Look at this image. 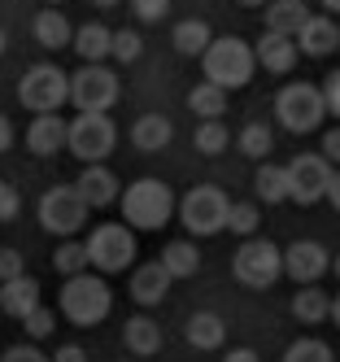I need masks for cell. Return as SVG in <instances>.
<instances>
[{
    "instance_id": "db71d44e",
    "label": "cell",
    "mask_w": 340,
    "mask_h": 362,
    "mask_svg": "<svg viewBox=\"0 0 340 362\" xmlns=\"http://www.w3.org/2000/svg\"><path fill=\"white\" fill-rule=\"evenodd\" d=\"M332 271H336V279H340V253H336V262H332Z\"/></svg>"
},
{
    "instance_id": "5b68a950",
    "label": "cell",
    "mask_w": 340,
    "mask_h": 362,
    "mask_svg": "<svg viewBox=\"0 0 340 362\" xmlns=\"http://www.w3.org/2000/svg\"><path fill=\"white\" fill-rule=\"evenodd\" d=\"M227 214H231V201L214 184H197L179 201V218L188 227V236H218V231H227Z\"/></svg>"
},
{
    "instance_id": "3957f363",
    "label": "cell",
    "mask_w": 340,
    "mask_h": 362,
    "mask_svg": "<svg viewBox=\"0 0 340 362\" xmlns=\"http://www.w3.org/2000/svg\"><path fill=\"white\" fill-rule=\"evenodd\" d=\"M57 310H61L74 327H92V323H100L114 310V293H110V284H105L100 275L83 271V275H70L66 279Z\"/></svg>"
},
{
    "instance_id": "8d00e7d4",
    "label": "cell",
    "mask_w": 340,
    "mask_h": 362,
    "mask_svg": "<svg viewBox=\"0 0 340 362\" xmlns=\"http://www.w3.org/2000/svg\"><path fill=\"white\" fill-rule=\"evenodd\" d=\"M22 327H26V336H35V341H44V336H52V327H57V310L40 305V310H31V315L22 319Z\"/></svg>"
},
{
    "instance_id": "44dd1931",
    "label": "cell",
    "mask_w": 340,
    "mask_h": 362,
    "mask_svg": "<svg viewBox=\"0 0 340 362\" xmlns=\"http://www.w3.org/2000/svg\"><path fill=\"white\" fill-rule=\"evenodd\" d=\"M122 345L136 354V358H153L157 349H162V327H157V319L131 315V319L122 323Z\"/></svg>"
},
{
    "instance_id": "cb8c5ba5",
    "label": "cell",
    "mask_w": 340,
    "mask_h": 362,
    "mask_svg": "<svg viewBox=\"0 0 340 362\" xmlns=\"http://www.w3.org/2000/svg\"><path fill=\"white\" fill-rule=\"evenodd\" d=\"M31 31H35L40 48H66V44H74V27H70V18L61 9H40Z\"/></svg>"
},
{
    "instance_id": "f907efd6",
    "label": "cell",
    "mask_w": 340,
    "mask_h": 362,
    "mask_svg": "<svg viewBox=\"0 0 340 362\" xmlns=\"http://www.w3.org/2000/svg\"><path fill=\"white\" fill-rule=\"evenodd\" d=\"M323 5H327V9H332V13H340V0H323Z\"/></svg>"
},
{
    "instance_id": "7dc6e473",
    "label": "cell",
    "mask_w": 340,
    "mask_h": 362,
    "mask_svg": "<svg viewBox=\"0 0 340 362\" xmlns=\"http://www.w3.org/2000/svg\"><path fill=\"white\" fill-rule=\"evenodd\" d=\"M327 201L336 205V210H340V170L332 175V184H327Z\"/></svg>"
},
{
    "instance_id": "f1b7e54d",
    "label": "cell",
    "mask_w": 340,
    "mask_h": 362,
    "mask_svg": "<svg viewBox=\"0 0 340 362\" xmlns=\"http://www.w3.org/2000/svg\"><path fill=\"white\" fill-rule=\"evenodd\" d=\"M170 40H175V48H179L183 57H205V48L214 44V35H209V27H205L201 18H183Z\"/></svg>"
},
{
    "instance_id": "484cf974",
    "label": "cell",
    "mask_w": 340,
    "mask_h": 362,
    "mask_svg": "<svg viewBox=\"0 0 340 362\" xmlns=\"http://www.w3.org/2000/svg\"><path fill=\"white\" fill-rule=\"evenodd\" d=\"M183 336H188L192 349H223V341H227V323H223L218 315H205V310H201V315L188 319Z\"/></svg>"
},
{
    "instance_id": "d6a6232c",
    "label": "cell",
    "mask_w": 340,
    "mask_h": 362,
    "mask_svg": "<svg viewBox=\"0 0 340 362\" xmlns=\"http://www.w3.org/2000/svg\"><path fill=\"white\" fill-rule=\"evenodd\" d=\"M283 362H336V354H332L327 341H319V336H301V341L288 345Z\"/></svg>"
},
{
    "instance_id": "b9f144b4",
    "label": "cell",
    "mask_w": 340,
    "mask_h": 362,
    "mask_svg": "<svg viewBox=\"0 0 340 362\" xmlns=\"http://www.w3.org/2000/svg\"><path fill=\"white\" fill-rule=\"evenodd\" d=\"M323 100H327V114L340 118V70L327 74V83H323Z\"/></svg>"
},
{
    "instance_id": "9a60e30c",
    "label": "cell",
    "mask_w": 340,
    "mask_h": 362,
    "mask_svg": "<svg viewBox=\"0 0 340 362\" xmlns=\"http://www.w3.org/2000/svg\"><path fill=\"white\" fill-rule=\"evenodd\" d=\"M253 53H257V66L262 70H271V74H293V66L301 62V48L293 35H275L266 31L257 44H253Z\"/></svg>"
},
{
    "instance_id": "11a10c76",
    "label": "cell",
    "mask_w": 340,
    "mask_h": 362,
    "mask_svg": "<svg viewBox=\"0 0 340 362\" xmlns=\"http://www.w3.org/2000/svg\"><path fill=\"white\" fill-rule=\"evenodd\" d=\"M48 5H61V0H48Z\"/></svg>"
},
{
    "instance_id": "ab89813d",
    "label": "cell",
    "mask_w": 340,
    "mask_h": 362,
    "mask_svg": "<svg viewBox=\"0 0 340 362\" xmlns=\"http://www.w3.org/2000/svg\"><path fill=\"white\" fill-rule=\"evenodd\" d=\"M131 13L140 22H162L170 13V0H131Z\"/></svg>"
},
{
    "instance_id": "1f68e13d",
    "label": "cell",
    "mask_w": 340,
    "mask_h": 362,
    "mask_svg": "<svg viewBox=\"0 0 340 362\" xmlns=\"http://www.w3.org/2000/svg\"><path fill=\"white\" fill-rule=\"evenodd\" d=\"M271 144H275V136H271L266 122H249V127H240V153H245V158L262 162V158L271 153Z\"/></svg>"
},
{
    "instance_id": "60d3db41",
    "label": "cell",
    "mask_w": 340,
    "mask_h": 362,
    "mask_svg": "<svg viewBox=\"0 0 340 362\" xmlns=\"http://www.w3.org/2000/svg\"><path fill=\"white\" fill-rule=\"evenodd\" d=\"M0 362H52L48 354H40L35 345H13V349H5V358Z\"/></svg>"
},
{
    "instance_id": "8fae6325",
    "label": "cell",
    "mask_w": 340,
    "mask_h": 362,
    "mask_svg": "<svg viewBox=\"0 0 340 362\" xmlns=\"http://www.w3.org/2000/svg\"><path fill=\"white\" fill-rule=\"evenodd\" d=\"M88 214L92 210H88V201L74 192V184H57L40 197V227L52 231V236H61V240H70L74 231L88 223Z\"/></svg>"
},
{
    "instance_id": "7402d4cb",
    "label": "cell",
    "mask_w": 340,
    "mask_h": 362,
    "mask_svg": "<svg viewBox=\"0 0 340 362\" xmlns=\"http://www.w3.org/2000/svg\"><path fill=\"white\" fill-rule=\"evenodd\" d=\"M74 53L83 57V66H100L105 57H114V31L100 27V22L78 27V31H74Z\"/></svg>"
},
{
    "instance_id": "bcb514c9",
    "label": "cell",
    "mask_w": 340,
    "mask_h": 362,
    "mask_svg": "<svg viewBox=\"0 0 340 362\" xmlns=\"http://www.w3.org/2000/svg\"><path fill=\"white\" fill-rule=\"evenodd\" d=\"M223 362H262V358H257L253 349H227V354H223Z\"/></svg>"
},
{
    "instance_id": "4fadbf2b",
    "label": "cell",
    "mask_w": 340,
    "mask_h": 362,
    "mask_svg": "<svg viewBox=\"0 0 340 362\" xmlns=\"http://www.w3.org/2000/svg\"><path fill=\"white\" fill-rule=\"evenodd\" d=\"M327 271H332V257H327V249L319 240H297V245L283 249V275L297 279L301 288L305 284H319Z\"/></svg>"
},
{
    "instance_id": "7a4b0ae2",
    "label": "cell",
    "mask_w": 340,
    "mask_h": 362,
    "mask_svg": "<svg viewBox=\"0 0 340 362\" xmlns=\"http://www.w3.org/2000/svg\"><path fill=\"white\" fill-rule=\"evenodd\" d=\"M205 79L209 83H218L227 92L235 88H245L253 79V70H257V53H253V44H245L240 35H218L214 44L205 48Z\"/></svg>"
},
{
    "instance_id": "f6af8a7d",
    "label": "cell",
    "mask_w": 340,
    "mask_h": 362,
    "mask_svg": "<svg viewBox=\"0 0 340 362\" xmlns=\"http://www.w3.org/2000/svg\"><path fill=\"white\" fill-rule=\"evenodd\" d=\"M13 140H18V132H13V122L0 114V153H9L13 148Z\"/></svg>"
},
{
    "instance_id": "2e32d148",
    "label": "cell",
    "mask_w": 340,
    "mask_h": 362,
    "mask_svg": "<svg viewBox=\"0 0 340 362\" xmlns=\"http://www.w3.org/2000/svg\"><path fill=\"white\" fill-rule=\"evenodd\" d=\"M66 136H70V122L57 118V114H35L31 127H26V148L35 158H52V153L66 148Z\"/></svg>"
},
{
    "instance_id": "f35d334b",
    "label": "cell",
    "mask_w": 340,
    "mask_h": 362,
    "mask_svg": "<svg viewBox=\"0 0 340 362\" xmlns=\"http://www.w3.org/2000/svg\"><path fill=\"white\" fill-rule=\"evenodd\" d=\"M22 275H26V257L18 249H0V284L22 279Z\"/></svg>"
},
{
    "instance_id": "9c48e42d",
    "label": "cell",
    "mask_w": 340,
    "mask_h": 362,
    "mask_svg": "<svg viewBox=\"0 0 340 362\" xmlns=\"http://www.w3.org/2000/svg\"><path fill=\"white\" fill-rule=\"evenodd\" d=\"M83 245H88V262L96 267V275H118V271L131 267V257H136V236H131L127 223L92 227V236Z\"/></svg>"
},
{
    "instance_id": "7bdbcfd3",
    "label": "cell",
    "mask_w": 340,
    "mask_h": 362,
    "mask_svg": "<svg viewBox=\"0 0 340 362\" xmlns=\"http://www.w3.org/2000/svg\"><path fill=\"white\" fill-rule=\"evenodd\" d=\"M323 158H327L332 166H340V127H332V132L323 136Z\"/></svg>"
},
{
    "instance_id": "e575fe53",
    "label": "cell",
    "mask_w": 340,
    "mask_h": 362,
    "mask_svg": "<svg viewBox=\"0 0 340 362\" xmlns=\"http://www.w3.org/2000/svg\"><path fill=\"white\" fill-rule=\"evenodd\" d=\"M262 227V214H257V205L249 201H231V214H227V231H235V236H249L253 240V231Z\"/></svg>"
},
{
    "instance_id": "603a6c76",
    "label": "cell",
    "mask_w": 340,
    "mask_h": 362,
    "mask_svg": "<svg viewBox=\"0 0 340 362\" xmlns=\"http://www.w3.org/2000/svg\"><path fill=\"white\" fill-rule=\"evenodd\" d=\"M262 18H266V31H275V35H293V40H297V31L310 22V9H305V0H271Z\"/></svg>"
},
{
    "instance_id": "ee69618b",
    "label": "cell",
    "mask_w": 340,
    "mask_h": 362,
    "mask_svg": "<svg viewBox=\"0 0 340 362\" xmlns=\"http://www.w3.org/2000/svg\"><path fill=\"white\" fill-rule=\"evenodd\" d=\"M52 362H88V349L83 345H61L57 354H52Z\"/></svg>"
},
{
    "instance_id": "f5cc1de1",
    "label": "cell",
    "mask_w": 340,
    "mask_h": 362,
    "mask_svg": "<svg viewBox=\"0 0 340 362\" xmlns=\"http://www.w3.org/2000/svg\"><path fill=\"white\" fill-rule=\"evenodd\" d=\"M240 5H271V0H240Z\"/></svg>"
},
{
    "instance_id": "4dcf8cb0",
    "label": "cell",
    "mask_w": 340,
    "mask_h": 362,
    "mask_svg": "<svg viewBox=\"0 0 340 362\" xmlns=\"http://www.w3.org/2000/svg\"><path fill=\"white\" fill-rule=\"evenodd\" d=\"M52 267H57L61 279L83 275V271L92 267V262H88V245H83V240H61L57 249H52Z\"/></svg>"
},
{
    "instance_id": "d590c367",
    "label": "cell",
    "mask_w": 340,
    "mask_h": 362,
    "mask_svg": "<svg viewBox=\"0 0 340 362\" xmlns=\"http://www.w3.org/2000/svg\"><path fill=\"white\" fill-rule=\"evenodd\" d=\"M144 53V40L136 35V31H114V62H122V66H131V62H136Z\"/></svg>"
},
{
    "instance_id": "8992f818",
    "label": "cell",
    "mask_w": 340,
    "mask_h": 362,
    "mask_svg": "<svg viewBox=\"0 0 340 362\" xmlns=\"http://www.w3.org/2000/svg\"><path fill=\"white\" fill-rule=\"evenodd\" d=\"M18 100L31 114H57L70 100V74H61L52 62H40L18 79Z\"/></svg>"
},
{
    "instance_id": "ba28073f",
    "label": "cell",
    "mask_w": 340,
    "mask_h": 362,
    "mask_svg": "<svg viewBox=\"0 0 340 362\" xmlns=\"http://www.w3.org/2000/svg\"><path fill=\"white\" fill-rule=\"evenodd\" d=\"M118 74L110 66H83L70 74V105L78 114H110L118 105Z\"/></svg>"
},
{
    "instance_id": "83f0119b",
    "label": "cell",
    "mask_w": 340,
    "mask_h": 362,
    "mask_svg": "<svg viewBox=\"0 0 340 362\" xmlns=\"http://www.w3.org/2000/svg\"><path fill=\"white\" fill-rule=\"evenodd\" d=\"M293 315H297V323H305V327H314V323H323V319H332V297L319 288V284H305V288L293 297Z\"/></svg>"
},
{
    "instance_id": "6da1fadb",
    "label": "cell",
    "mask_w": 340,
    "mask_h": 362,
    "mask_svg": "<svg viewBox=\"0 0 340 362\" xmlns=\"http://www.w3.org/2000/svg\"><path fill=\"white\" fill-rule=\"evenodd\" d=\"M118 210H122V223L136 227V231H157L162 223H170L175 214V192L162 184V179H136L131 188H122L118 197Z\"/></svg>"
},
{
    "instance_id": "816d5d0a",
    "label": "cell",
    "mask_w": 340,
    "mask_h": 362,
    "mask_svg": "<svg viewBox=\"0 0 340 362\" xmlns=\"http://www.w3.org/2000/svg\"><path fill=\"white\" fill-rule=\"evenodd\" d=\"M5 48H9V40H5V31H0V57H5Z\"/></svg>"
},
{
    "instance_id": "ac0fdd59",
    "label": "cell",
    "mask_w": 340,
    "mask_h": 362,
    "mask_svg": "<svg viewBox=\"0 0 340 362\" xmlns=\"http://www.w3.org/2000/svg\"><path fill=\"white\" fill-rule=\"evenodd\" d=\"M31 310H40V284L31 275H22V279H9V284H0V315H9V319H26Z\"/></svg>"
},
{
    "instance_id": "30bf717a",
    "label": "cell",
    "mask_w": 340,
    "mask_h": 362,
    "mask_svg": "<svg viewBox=\"0 0 340 362\" xmlns=\"http://www.w3.org/2000/svg\"><path fill=\"white\" fill-rule=\"evenodd\" d=\"M114 144H118V127H114V118H105V114H78V118L70 122L66 148H70L83 166L105 162V158L114 153Z\"/></svg>"
},
{
    "instance_id": "e0dca14e",
    "label": "cell",
    "mask_w": 340,
    "mask_h": 362,
    "mask_svg": "<svg viewBox=\"0 0 340 362\" xmlns=\"http://www.w3.org/2000/svg\"><path fill=\"white\" fill-rule=\"evenodd\" d=\"M297 48H301V57H332V53H340V27L332 18L310 13V22L297 31Z\"/></svg>"
},
{
    "instance_id": "277c9868",
    "label": "cell",
    "mask_w": 340,
    "mask_h": 362,
    "mask_svg": "<svg viewBox=\"0 0 340 362\" xmlns=\"http://www.w3.org/2000/svg\"><path fill=\"white\" fill-rule=\"evenodd\" d=\"M275 118L283 122V132H293V136L319 132L323 118H327L323 88H314V83H288V88L275 96Z\"/></svg>"
},
{
    "instance_id": "d4e9b609",
    "label": "cell",
    "mask_w": 340,
    "mask_h": 362,
    "mask_svg": "<svg viewBox=\"0 0 340 362\" xmlns=\"http://www.w3.org/2000/svg\"><path fill=\"white\" fill-rule=\"evenodd\" d=\"M157 262L170 271V279H192V275L201 271V249H197L192 240H170Z\"/></svg>"
},
{
    "instance_id": "681fc988",
    "label": "cell",
    "mask_w": 340,
    "mask_h": 362,
    "mask_svg": "<svg viewBox=\"0 0 340 362\" xmlns=\"http://www.w3.org/2000/svg\"><path fill=\"white\" fill-rule=\"evenodd\" d=\"M92 5H96V9H114V5H118V0H92Z\"/></svg>"
},
{
    "instance_id": "7c38bea8",
    "label": "cell",
    "mask_w": 340,
    "mask_h": 362,
    "mask_svg": "<svg viewBox=\"0 0 340 362\" xmlns=\"http://www.w3.org/2000/svg\"><path fill=\"white\" fill-rule=\"evenodd\" d=\"M332 162L323 153H301V158L288 162V201L297 205H314L327 201V184H332Z\"/></svg>"
},
{
    "instance_id": "74e56055",
    "label": "cell",
    "mask_w": 340,
    "mask_h": 362,
    "mask_svg": "<svg viewBox=\"0 0 340 362\" xmlns=\"http://www.w3.org/2000/svg\"><path fill=\"white\" fill-rule=\"evenodd\" d=\"M18 214H22V192L0 179V223H13Z\"/></svg>"
},
{
    "instance_id": "5bb4252c",
    "label": "cell",
    "mask_w": 340,
    "mask_h": 362,
    "mask_svg": "<svg viewBox=\"0 0 340 362\" xmlns=\"http://www.w3.org/2000/svg\"><path fill=\"white\" fill-rule=\"evenodd\" d=\"M74 192L88 201V210H110V205L122 197L118 192V175L110 166H100V162L96 166H83V175L74 179Z\"/></svg>"
},
{
    "instance_id": "ffe728a7",
    "label": "cell",
    "mask_w": 340,
    "mask_h": 362,
    "mask_svg": "<svg viewBox=\"0 0 340 362\" xmlns=\"http://www.w3.org/2000/svg\"><path fill=\"white\" fill-rule=\"evenodd\" d=\"M170 140H175V122L166 114H144V118L131 122V144L140 153H162Z\"/></svg>"
},
{
    "instance_id": "836d02e7",
    "label": "cell",
    "mask_w": 340,
    "mask_h": 362,
    "mask_svg": "<svg viewBox=\"0 0 340 362\" xmlns=\"http://www.w3.org/2000/svg\"><path fill=\"white\" fill-rule=\"evenodd\" d=\"M192 144H197V153H205V158H218V153L231 144V132L223 127V118L218 122H201L197 136H192Z\"/></svg>"
},
{
    "instance_id": "52a82bcc",
    "label": "cell",
    "mask_w": 340,
    "mask_h": 362,
    "mask_svg": "<svg viewBox=\"0 0 340 362\" xmlns=\"http://www.w3.org/2000/svg\"><path fill=\"white\" fill-rule=\"evenodd\" d=\"M231 275L245 284V288L262 293V288H275V279L283 275V249H275V240H245L235 249V262Z\"/></svg>"
},
{
    "instance_id": "4316f807",
    "label": "cell",
    "mask_w": 340,
    "mask_h": 362,
    "mask_svg": "<svg viewBox=\"0 0 340 362\" xmlns=\"http://www.w3.org/2000/svg\"><path fill=\"white\" fill-rule=\"evenodd\" d=\"M188 110L201 118V122H218L223 114H227V88H218V83H197L192 92H188Z\"/></svg>"
},
{
    "instance_id": "c3c4849f",
    "label": "cell",
    "mask_w": 340,
    "mask_h": 362,
    "mask_svg": "<svg viewBox=\"0 0 340 362\" xmlns=\"http://www.w3.org/2000/svg\"><path fill=\"white\" fill-rule=\"evenodd\" d=\"M332 323H336V327H340V293H336V297H332Z\"/></svg>"
},
{
    "instance_id": "d6986e66",
    "label": "cell",
    "mask_w": 340,
    "mask_h": 362,
    "mask_svg": "<svg viewBox=\"0 0 340 362\" xmlns=\"http://www.w3.org/2000/svg\"><path fill=\"white\" fill-rule=\"evenodd\" d=\"M170 293V271L162 262H144L131 271V301H140V305H157Z\"/></svg>"
},
{
    "instance_id": "f546056e",
    "label": "cell",
    "mask_w": 340,
    "mask_h": 362,
    "mask_svg": "<svg viewBox=\"0 0 340 362\" xmlns=\"http://www.w3.org/2000/svg\"><path fill=\"white\" fill-rule=\"evenodd\" d=\"M253 184H257V197L266 201V205L288 201V166H271V162H262V166H257V175H253Z\"/></svg>"
}]
</instances>
